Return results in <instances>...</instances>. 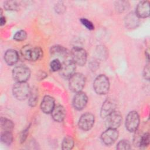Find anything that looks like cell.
<instances>
[{"mask_svg": "<svg viewBox=\"0 0 150 150\" xmlns=\"http://www.w3.org/2000/svg\"><path fill=\"white\" fill-rule=\"evenodd\" d=\"M21 52L26 60L32 62L39 59L42 56V50L39 47L30 45L23 46Z\"/></svg>", "mask_w": 150, "mask_h": 150, "instance_id": "6da1fadb", "label": "cell"}, {"mask_svg": "<svg viewBox=\"0 0 150 150\" xmlns=\"http://www.w3.org/2000/svg\"><path fill=\"white\" fill-rule=\"evenodd\" d=\"M93 88L98 94H107L110 89V81L108 77L104 74L98 76L94 81Z\"/></svg>", "mask_w": 150, "mask_h": 150, "instance_id": "7a4b0ae2", "label": "cell"}, {"mask_svg": "<svg viewBox=\"0 0 150 150\" xmlns=\"http://www.w3.org/2000/svg\"><path fill=\"white\" fill-rule=\"evenodd\" d=\"M30 92V87L26 82H16L12 88L13 95L18 100H25L29 97Z\"/></svg>", "mask_w": 150, "mask_h": 150, "instance_id": "3957f363", "label": "cell"}, {"mask_svg": "<svg viewBox=\"0 0 150 150\" xmlns=\"http://www.w3.org/2000/svg\"><path fill=\"white\" fill-rule=\"evenodd\" d=\"M86 83V78L84 75L80 73L73 74L69 78V88L74 93L81 91L84 87Z\"/></svg>", "mask_w": 150, "mask_h": 150, "instance_id": "277c9868", "label": "cell"}, {"mask_svg": "<svg viewBox=\"0 0 150 150\" xmlns=\"http://www.w3.org/2000/svg\"><path fill=\"white\" fill-rule=\"evenodd\" d=\"M30 76V69L25 66H16L12 70V77L16 82H26Z\"/></svg>", "mask_w": 150, "mask_h": 150, "instance_id": "5b68a950", "label": "cell"}, {"mask_svg": "<svg viewBox=\"0 0 150 150\" xmlns=\"http://www.w3.org/2000/svg\"><path fill=\"white\" fill-rule=\"evenodd\" d=\"M70 57L76 64L82 66L86 63L87 53L81 47H74L70 52Z\"/></svg>", "mask_w": 150, "mask_h": 150, "instance_id": "8992f818", "label": "cell"}, {"mask_svg": "<svg viewBox=\"0 0 150 150\" xmlns=\"http://www.w3.org/2000/svg\"><path fill=\"white\" fill-rule=\"evenodd\" d=\"M139 116L137 112L132 111L127 115L125 120L126 129L130 132H136L139 124Z\"/></svg>", "mask_w": 150, "mask_h": 150, "instance_id": "52a82bcc", "label": "cell"}, {"mask_svg": "<svg viewBox=\"0 0 150 150\" xmlns=\"http://www.w3.org/2000/svg\"><path fill=\"white\" fill-rule=\"evenodd\" d=\"M76 64L71 59L68 58L64 60L62 63V67L59 71L60 75L65 78H70L73 74L75 73Z\"/></svg>", "mask_w": 150, "mask_h": 150, "instance_id": "ba28073f", "label": "cell"}, {"mask_svg": "<svg viewBox=\"0 0 150 150\" xmlns=\"http://www.w3.org/2000/svg\"><path fill=\"white\" fill-rule=\"evenodd\" d=\"M105 118V126L107 128L116 129L119 127L122 121V115L120 112L115 111L109 114Z\"/></svg>", "mask_w": 150, "mask_h": 150, "instance_id": "9c48e42d", "label": "cell"}, {"mask_svg": "<svg viewBox=\"0 0 150 150\" xmlns=\"http://www.w3.org/2000/svg\"><path fill=\"white\" fill-rule=\"evenodd\" d=\"M94 123V116L90 112L83 114L80 118L78 122L79 128L83 131L90 130Z\"/></svg>", "mask_w": 150, "mask_h": 150, "instance_id": "30bf717a", "label": "cell"}, {"mask_svg": "<svg viewBox=\"0 0 150 150\" xmlns=\"http://www.w3.org/2000/svg\"><path fill=\"white\" fill-rule=\"evenodd\" d=\"M118 137V132L114 128H107L101 135L102 142L107 145H110L114 144Z\"/></svg>", "mask_w": 150, "mask_h": 150, "instance_id": "8fae6325", "label": "cell"}, {"mask_svg": "<svg viewBox=\"0 0 150 150\" xmlns=\"http://www.w3.org/2000/svg\"><path fill=\"white\" fill-rule=\"evenodd\" d=\"M88 101L87 95L82 92L80 91L76 93L74 96L73 100V105L74 108L79 111L82 110L86 106Z\"/></svg>", "mask_w": 150, "mask_h": 150, "instance_id": "7c38bea8", "label": "cell"}, {"mask_svg": "<svg viewBox=\"0 0 150 150\" xmlns=\"http://www.w3.org/2000/svg\"><path fill=\"white\" fill-rule=\"evenodd\" d=\"M135 13L139 18H145L149 15V2L148 1H140L136 8Z\"/></svg>", "mask_w": 150, "mask_h": 150, "instance_id": "4fadbf2b", "label": "cell"}, {"mask_svg": "<svg viewBox=\"0 0 150 150\" xmlns=\"http://www.w3.org/2000/svg\"><path fill=\"white\" fill-rule=\"evenodd\" d=\"M55 107L54 99L50 96H45L40 104V108L45 114L51 113Z\"/></svg>", "mask_w": 150, "mask_h": 150, "instance_id": "5bb4252c", "label": "cell"}, {"mask_svg": "<svg viewBox=\"0 0 150 150\" xmlns=\"http://www.w3.org/2000/svg\"><path fill=\"white\" fill-rule=\"evenodd\" d=\"M50 53L53 56L56 57V59L58 57H61L63 59H67L70 57V52H69L67 49L62 46L56 45L51 47Z\"/></svg>", "mask_w": 150, "mask_h": 150, "instance_id": "9a60e30c", "label": "cell"}, {"mask_svg": "<svg viewBox=\"0 0 150 150\" xmlns=\"http://www.w3.org/2000/svg\"><path fill=\"white\" fill-rule=\"evenodd\" d=\"M115 103L111 99L106 100L102 105L100 115L102 118H106L109 114L115 111Z\"/></svg>", "mask_w": 150, "mask_h": 150, "instance_id": "2e32d148", "label": "cell"}, {"mask_svg": "<svg viewBox=\"0 0 150 150\" xmlns=\"http://www.w3.org/2000/svg\"><path fill=\"white\" fill-rule=\"evenodd\" d=\"M124 23L128 29H135L139 24V18L135 12H130L126 15L124 19Z\"/></svg>", "mask_w": 150, "mask_h": 150, "instance_id": "e0dca14e", "label": "cell"}, {"mask_svg": "<svg viewBox=\"0 0 150 150\" xmlns=\"http://www.w3.org/2000/svg\"><path fill=\"white\" fill-rule=\"evenodd\" d=\"M53 119L57 122H62L66 117V111L63 106L58 105L54 107L51 112Z\"/></svg>", "mask_w": 150, "mask_h": 150, "instance_id": "ac0fdd59", "label": "cell"}, {"mask_svg": "<svg viewBox=\"0 0 150 150\" xmlns=\"http://www.w3.org/2000/svg\"><path fill=\"white\" fill-rule=\"evenodd\" d=\"M5 62L9 66L15 64L19 60V54L16 50L9 49L6 50L4 54Z\"/></svg>", "mask_w": 150, "mask_h": 150, "instance_id": "d6986e66", "label": "cell"}, {"mask_svg": "<svg viewBox=\"0 0 150 150\" xmlns=\"http://www.w3.org/2000/svg\"><path fill=\"white\" fill-rule=\"evenodd\" d=\"M38 101V91L37 88L33 87L30 89V92L29 96V104L31 107H34L36 105Z\"/></svg>", "mask_w": 150, "mask_h": 150, "instance_id": "ffe728a7", "label": "cell"}, {"mask_svg": "<svg viewBox=\"0 0 150 150\" xmlns=\"http://www.w3.org/2000/svg\"><path fill=\"white\" fill-rule=\"evenodd\" d=\"M1 126L4 131H11L14 128V124L11 120L2 117L1 118Z\"/></svg>", "mask_w": 150, "mask_h": 150, "instance_id": "44dd1931", "label": "cell"}, {"mask_svg": "<svg viewBox=\"0 0 150 150\" xmlns=\"http://www.w3.org/2000/svg\"><path fill=\"white\" fill-rule=\"evenodd\" d=\"M1 142L7 145H11L13 141V135L11 131H4L1 135Z\"/></svg>", "mask_w": 150, "mask_h": 150, "instance_id": "7402d4cb", "label": "cell"}, {"mask_svg": "<svg viewBox=\"0 0 150 150\" xmlns=\"http://www.w3.org/2000/svg\"><path fill=\"white\" fill-rule=\"evenodd\" d=\"M62 149L64 150L71 149L74 146V140L70 136H67L64 137L62 142Z\"/></svg>", "mask_w": 150, "mask_h": 150, "instance_id": "603a6c76", "label": "cell"}, {"mask_svg": "<svg viewBox=\"0 0 150 150\" xmlns=\"http://www.w3.org/2000/svg\"><path fill=\"white\" fill-rule=\"evenodd\" d=\"M4 8L8 11H16L19 8V4L16 1H7L4 2Z\"/></svg>", "mask_w": 150, "mask_h": 150, "instance_id": "cb8c5ba5", "label": "cell"}, {"mask_svg": "<svg viewBox=\"0 0 150 150\" xmlns=\"http://www.w3.org/2000/svg\"><path fill=\"white\" fill-rule=\"evenodd\" d=\"M115 6L116 10L119 12H123L127 10L129 7V3L125 1H118L115 2Z\"/></svg>", "mask_w": 150, "mask_h": 150, "instance_id": "d4e9b609", "label": "cell"}, {"mask_svg": "<svg viewBox=\"0 0 150 150\" xmlns=\"http://www.w3.org/2000/svg\"><path fill=\"white\" fill-rule=\"evenodd\" d=\"M149 140H150L149 134L148 132L142 134L139 146L141 148H143V149L146 148L149 145Z\"/></svg>", "mask_w": 150, "mask_h": 150, "instance_id": "484cf974", "label": "cell"}, {"mask_svg": "<svg viewBox=\"0 0 150 150\" xmlns=\"http://www.w3.org/2000/svg\"><path fill=\"white\" fill-rule=\"evenodd\" d=\"M27 38V33L23 30H20L15 33L13 36V39L16 41H23L25 40Z\"/></svg>", "mask_w": 150, "mask_h": 150, "instance_id": "4316f807", "label": "cell"}, {"mask_svg": "<svg viewBox=\"0 0 150 150\" xmlns=\"http://www.w3.org/2000/svg\"><path fill=\"white\" fill-rule=\"evenodd\" d=\"M117 149L118 150H124V149H130L131 145L129 142L128 140L122 139L121 140L117 145Z\"/></svg>", "mask_w": 150, "mask_h": 150, "instance_id": "83f0119b", "label": "cell"}, {"mask_svg": "<svg viewBox=\"0 0 150 150\" xmlns=\"http://www.w3.org/2000/svg\"><path fill=\"white\" fill-rule=\"evenodd\" d=\"M50 69L53 71H60L62 67V63L59 60V59H56L53 60L50 63Z\"/></svg>", "mask_w": 150, "mask_h": 150, "instance_id": "f1b7e54d", "label": "cell"}, {"mask_svg": "<svg viewBox=\"0 0 150 150\" xmlns=\"http://www.w3.org/2000/svg\"><path fill=\"white\" fill-rule=\"evenodd\" d=\"M80 22L82 25H83L88 30H93L94 29V26L93 25V23L86 18H81Z\"/></svg>", "mask_w": 150, "mask_h": 150, "instance_id": "f546056e", "label": "cell"}, {"mask_svg": "<svg viewBox=\"0 0 150 150\" xmlns=\"http://www.w3.org/2000/svg\"><path fill=\"white\" fill-rule=\"evenodd\" d=\"M29 127L25 128L23 131L21 133V137H20V141H21V142H23L25 139H26L27 138V135H28V132H29Z\"/></svg>", "mask_w": 150, "mask_h": 150, "instance_id": "4dcf8cb0", "label": "cell"}, {"mask_svg": "<svg viewBox=\"0 0 150 150\" xmlns=\"http://www.w3.org/2000/svg\"><path fill=\"white\" fill-rule=\"evenodd\" d=\"M143 76L145 79L149 80V64H146L143 70Z\"/></svg>", "mask_w": 150, "mask_h": 150, "instance_id": "1f68e13d", "label": "cell"}, {"mask_svg": "<svg viewBox=\"0 0 150 150\" xmlns=\"http://www.w3.org/2000/svg\"><path fill=\"white\" fill-rule=\"evenodd\" d=\"M64 10V7L63 6V4H57L56 5V11H57V12L58 13H60L62 12V11Z\"/></svg>", "mask_w": 150, "mask_h": 150, "instance_id": "d6a6232c", "label": "cell"}, {"mask_svg": "<svg viewBox=\"0 0 150 150\" xmlns=\"http://www.w3.org/2000/svg\"><path fill=\"white\" fill-rule=\"evenodd\" d=\"M0 23H1V26H3L6 23V19L4 16H1V19H0Z\"/></svg>", "mask_w": 150, "mask_h": 150, "instance_id": "836d02e7", "label": "cell"}]
</instances>
